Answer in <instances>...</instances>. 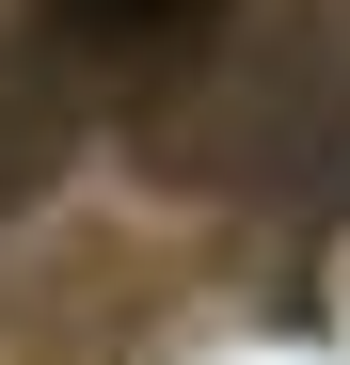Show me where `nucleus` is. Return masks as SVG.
<instances>
[{"mask_svg":"<svg viewBox=\"0 0 350 365\" xmlns=\"http://www.w3.org/2000/svg\"><path fill=\"white\" fill-rule=\"evenodd\" d=\"M144 159L175 191H286L334 222L350 207V0H286L207 96H159Z\"/></svg>","mask_w":350,"mask_h":365,"instance_id":"nucleus-1","label":"nucleus"},{"mask_svg":"<svg viewBox=\"0 0 350 365\" xmlns=\"http://www.w3.org/2000/svg\"><path fill=\"white\" fill-rule=\"evenodd\" d=\"M48 32L80 48V64H175V48H207L239 0H32Z\"/></svg>","mask_w":350,"mask_h":365,"instance_id":"nucleus-3","label":"nucleus"},{"mask_svg":"<svg viewBox=\"0 0 350 365\" xmlns=\"http://www.w3.org/2000/svg\"><path fill=\"white\" fill-rule=\"evenodd\" d=\"M64 175H80V96H64V64L0 48V222H32Z\"/></svg>","mask_w":350,"mask_h":365,"instance_id":"nucleus-2","label":"nucleus"}]
</instances>
